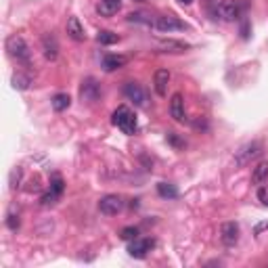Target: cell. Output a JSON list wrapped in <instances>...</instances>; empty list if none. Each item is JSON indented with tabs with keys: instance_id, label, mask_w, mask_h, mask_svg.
<instances>
[{
	"instance_id": "cell-1",
	"label": "cell",
	"mask_w": 268,
	"mask_h": 268,
	"mask_svg": "<svg viewBox=\"0 0 268 268\" xmlns=\"http://www.w3.org/2000/svg\"><path fill=\"white\" fill-rule=\"evenodd\" d=\"M6 53L17 63L27 65V67L32 65V53H29V46H27V42L23 40L21 36L13 34V36L6 38Z\"/></svg>"
},
{
	"instance_id": "cell-2",
	"label": "cell",
	"mask_w": 268,
	"mask_h": 268,
	"mask_svg": "<svg viewBox=\"0 0 268 268\" xmlns=\"http://www.w3.org/2000/svg\"><path fill=\"white\" fill-rule=\"evenodd\" d=\"M111 122H113L115 128H120L124 134H134V132L138 130L136 117H134V113H132L126 105H122V107H117V109H115L113 115H111Z\"/></svg>"
},
{
	"instance_id": "cell-3",
	"label": "cell",
	"mask_w": 268,
	"mask_h": 268,
	"mask_svg": "<svg viewBox=\"0 0 268 268\" xmlns=\"http://www.w3.org/2000/svg\"><path fill=\"white\" fill-rule=\"evenodd\" d=\"M262 151H264L262 143L260 141H252V143L243 145L239 151L235 153V162L239 164V166H247V164H252L254 160H258V157L262 155Z\"/></svg>"
},
{
	"instance_id": "cell-4",
	"label": "cell",
	"mask_w": 268,
	"mask_h": 268,
	"mask_svg": "<svg viewBox=\"0 0 268 268\" xmlns=\"http://www.w3.org/2000/svg\"><path fill=\"white\" fill-rule=\"evenodd\" d=\"M153 27L157 32L162 34H172V32H184L188 29V25L184 21H180L178 17H172V15H164V17H157L153 21Z\"/></svg>"
},
{
	"instance_id": "cell-5",
	"label": "cell",
	"mask_w": 268,
	"mask_h": 268,
	"mask_svg": "<svg viewBox=\"0 0 268 268\" xmlns=\"http://www.w3.org/2000/svg\"><path fill=\"white\" fill-rule=\"evenodd\" d=\"M245 11V6L239 2V0H222L218 4V15H220L222 21H237Z\"/></svg>"
},
{
	"instance_id": "cell-6",
	"label": "cell",
	"mask_w": 268,
	"mask_h": 268,
	"mask_svg": "<svg viewBox=\"0 0 268 268\" xmlns=\"http://www.w3.org/2000/svg\"><path fill=\"white\" fill-rule=\"evenodd\" d=\"M98 210L105 216H117L124 210V199L120 195H105L98 199Z\"/></svg>"
},
{
	"instance_id": "cell-7",
	"label": "cell",
	"mask_w": 268,
	"mask_h": 268,
	"mask_svg": "<svg viewBox=\"0 0 268 268\" xmlns=\"http://www.w3.org/2000/svg\"><path fill=\"white\" fill-rule=\"evenodd\" d=\"M124 96L128 98V101H132L136 107L147 105V92L138 82H126L124 84Z\"/></svg>"
},
{
	"instance_id": "cell-8",
	"label": "cell",
	"mask_w": 268,
	"mask_h": 268,
	"mask_svg": "<svg viewBox=\"0 0 268 268\" xmlns=\"http://www.w3.org/2000/svg\"><path fill=\"white\" fill-rule=\"evenodd\" d=\"M98 96H101V86L94 78H86L82 80V86H80V98L86 103H96Z\"/></svg>"
},
{
	"instance_id": "cell-9",
	"label": "cell",
	"mask_w": 268,
	"mask_h": 268,
	"mask_svg": "<svg viewBox=\"0 0 268 268\" xmlns=\"http://www.w3.org/2000/svg\"><path fill=\"white\" fill-rule=\"evenodd\" d=\"M153 239H141V237H136V239L130 241V245H128V254H130L132 258H136V260H141V258H145L149 252H151L153 247Z\"/></svg>"
},
{
	"instance_id": "cell-10",
	"label": "cell",
	"mask_w": 268,
	"mask_h": 268,
	"mask_svg": "<svg viewBox=\"0 0 268 268\" xmlns=\"http://www.w3.org/2000/svg\"><path fill=\"white\" fill-rule=\"evenodd\" d=\"M170 115L174 117L178 124L188 122L186 111H184V98H182L180 92H174V94H172V101H170Z\"/></svg>"
},
{
	"instance_id": "cell-11",
	"label": "cell",
	"mask_w": 268,
	"mask_h": 268,
	"mask_svg": "<svg viewBox=\"0 0 268 268\" xmlns=\"http://www.w3.org/2000/svg\"><path fill=\"white\" fill-rule=\"evenodd\" d=\"M220 239L226 247H233L239 241V224L237 222H224L220 226Z\"/></svg>"
},
{
	"instance_id": "cell-12",
	"label": "cell",
	"mask_w": 268,
	"mask_h": 268,
	"mask_svg": "<svg viewBox=\"0 0 268 268\" xmlns=\"http://www.w3.org/2000/svg\"><path fill=\"white\" fill-rule=\"evenodd\" d=\"M42 55L48 59V61H55V59L59 57V42L53 34L42 36Z\"/></svg>"
},
{
	"instance_id": "cell-13",
	"label": "cell",
	"mask_w": 268,
	"mask_h": 268,
	"mask_svg": "<svg viewBox=\"0 0 268 268\" xmlns=\"http://www.w3.org/2000/svg\"><path fill=\"white\" fill-rule=\"evenodd\" d=\"M65 29H67V36L72 38V40H76V42H84V38H86V34H84V25L80 23V19H78V17H69Z\"/></svg>"
},
{
	"instance_id": "cell-14",
	"label": "cell",
	"mask_w": 268,
	"mask_h": 268,
	"mask_svg": "<svg viewBox=\"0 0 268 268\" xmlns=\"http://www.w3.org/2000/svg\"><path fill=\"white\" fill-rule=\"evenodd\" d=\"M168 84H170V72L168 69H157L153 76V88L160 96L168 94Z\"/></svg>"
},
{
	"instance_id": "cell-15",
	"label": "cell",
	"mask_w": 268,
	"mask_h": 268,
	"mask_svg": "<svg viewBox=\"0 0 268 268\" xmlns=\"http://www.w3.org/2000/svg\"><path fill=\"white\" fill-rule=\"evenodd\" d=\"M120 6H122L120 0H101V2L96 4V13L101 17H113L120 11Z\"/></svg>"
},
{
	"instance_id": "cell-16",
	"label": "cell",
	"mask_w": 268,
	"mask_h": 268,
	"mask_svg": "<svg viewBox=\"0 0 268 268\" xmlns=\"http://www.w3.org/2000/svg\"><path fill=\"white\" fill-rule=\"evenodd\" d=\"M128 63V59L124 55H105L103 57V69L105 72H115V69H120Z\"/></svg>"
},
{
	"instance_id": "cell-17",
	"label": "cell",
	"mask_w": 268,
	"mask_h": 268,
	"mask_svg": "<svg viewBox=\"0 0 268 268\" xmlns=\"http://www.w3.org/2000/svg\"><path fill=\"white\" fill-rule=\"evenodd\" d=\"M51 105L57 113L65 111V109H69V105H72V96H69L67 92H57L53 98H51Z\"/></svg>"
},
{
	"instance_id": "cell-18",
	"label": "cell",
	"mask_w": 268,
	"mask_h": 268,
	"mask_svg": "<svg viewBox=\"0 0 268 268\" xmlns=\"http://www.w3.org/2000/svg\"><path fill=\"white\" fill-rule=\"evenodd\" d=\"M157 195H160L162 199H176V197H178V188L172 182H160V184H157Z\"/></svg>"
},
{
	"instance_id": "cell-19",
	"label": "cell",
	"mask_w": 268,
	"mask_h": 268,
	"mask_svg": "<svg viewBox=\"0 0 268 268\" xmlns=\"http://www.w3.org/2000/svg\"><path fill=\"white\" fill-rule=\"evenodd\" d=\"M252 180L256 184H262V182H268V162H260L256 168H254V172H252Z\"/></svg>"
},
{
	"instance_id": "cell-20",
	"label": "cell",
	"mask_w": 268,
	"mask_h": 268,
	"mask_svg": "<svg viewBox=\"0 0 268 268\" xmlns=\"http://www.w3.org/2000/svg\"><path fill=\"white\" fill-rule=\"evenodd\" d=\"M128 21H130V23H143V25H153L151 13H147V11H136V13H130V15H128Z\"/></svg>"
},
{
	"instance_id": "cell-21",
	"label": "cell",
	"mask_w": 268,
	"mask_h": 268,
	"mask_svg": "<svg viewBox=\"0 0 268 268\" xmlns=\"http://www.w3.org/2000/svg\"><path fill=\"white\" fill-rule=\"evenodd\" d=\"M96 40H98V44H103V46H111V44H115L117 40H120V36L109 32V29H101V32L96 34Z\"/></svg>"
},
{
	"instance_id": "cell-22",
	"label": "cell",
	"mask_w": 268,
	"mask_h": 268,
	"mask_svg": "<svg viewBox=\"0 0 268 268\" xmlns=\"http://www.w3.org/2000/svg\"><path fill=\"white\" fill-rule=\"evenodd\" d=\"M11 82H13L15 90H25V88H29V84H32V78L25 76V74H15Z\"/></svg>"
},
{
	"instance_id": "cell-23",
	"label": "cell",
	"mask_w": 268,
	"mask_h": 268,
	"mask_svg": "<svg viewBox=\"0 0 268 268\" xmlns=\"http://www.w3.org/2000/svg\"><path fill=\"white\" fill-rule=\"evenodd\" d=\"M51 191H53L57 197H61L63 191H65V182H63V178L59 176V174H55V176L51 178Z\"/></svg>"
},
{
	"instance_id": "cell-24",
	"label": "cell",
	"mask_w": 268,
	"mask_h": 268,
	"mask_svg": "<svg viewBox=\"0 0 268 268\" xmlns=\"http://www.w3.org/2000/svg\"><path fill=\"white\" fill-rule=\"evenodd\" d=\"M21 176H23V170L21 168H13V172H11V180H8V186H11V191H17L19 188V182H21Z\"/></svg>"
},
{
	"instance_id": "cell-25",
	"label": "cell",
	"mask_w": 268,
	"mask_h": 268,
	"mask_svg": "<svg viewBox=\"0 0 268 268\" xmlns=\"http://www.w3.org/2000/svg\"><path fill=\"white\" fill-rule=\"evenodd\" d=\"M6 226H8V231H19V226H21V220H19V214H15L13 210L6 214Z\"/></svg>"
},
{
	"instance_id": "cell-26",
	"label": "cell",
	"mask_w": 268,
	"mask_h": 268,
	"mask_svg": "<svg viewBox=\"0 0 268 268\" xmlns=\"http://www.w3.org/2000/svg\"><path fill=\"white\" fill-rule=\"evenodd\" d=\"M164 48H166V51L164 53H184L186 51V48H188V44H182V42H166L164 44Z\"/></svg>"
},
{
	"instance_id": "cell-27",
	"label": "cell",
	"mask_w": 268,
	"mask_h": 268,
	"mask_svg": "<svg viewBox=\"0 0 268 268\" xmlns=\"http://www.w3.org/2000/svg\"><path fill=\"white\" fill-rule=\"evenodd\" d=\"M120 237L124 241H132V239H136V237H138V228L136 226H126V228H122V231H120Z\"/></svg>"
},
{
	"instance_id": "cell-28",
	"label": "cell",
	"mask_w": 268,
	"mask_h": 268,
	"mask_svg": "<svg viewBox=\"0 0 268 268\" xmlns=\"http://www.w3.org/2000/svg\"><path fill=\"white\" fill-rule=\"evenodd\" d=\"M57 199H59V197H57L53 191H48V193H44V195L40 197V205H44V207L55 205V203H57Z\"/></svg>"
},
{
	"instance_id": "cell-29",
	"label": "cell",
	"mask_w": 268,
	"mask_h": 268,
	"mask_svg": "<svg viewBox=\"0 0 268 268\" xmlns=\"http://www.w3.org/2000/svg\"><path fill=\"white\" fill-rule=\"evenodd\" d=\"M168 141H170L174 147H178V149H180V147H184V141H180V138H178L174 132H168Z\"/></svg>"
},
{
	"instance_id": "cell-30",
	"label": "cell",
	"mask_w": 268,
	"mask_h": 268,
	"mask_svg": "<svg viewBox=\"0 0 268 268\" xmlns=\"http://www.w3.org/2000/svg\"><path fill=\"white\" fill-rule=\"evenodd\" d=\"M193 128H195V130H207V122H205V117H197V120L193 122Z\"/></svg>"
},
{
	"instance_id": "cell-31",
	"label": "cell",
	"mask_w": 268,
	"mask_h": 268,
	"mask_svg": "<svg viewBox=\"0 0 268 268\" xmlns=\"http://www.w3.org/2000/svg\"><path fill=\"white\" fill-rule=\"evenodd\" d=\"M258 199H260V201H262L264 205H268V191H266L264 186L260 188V191H258Z\"/></svg>"
},
{
	"instance_id": "cell-32",
	"label": "cell",
	"mask_w": 268,
	"mask_h": 268,
	"mask_svg": "<svg viewBox=\"0 0 268 268\" xmlns=\"http://www.w3.org/2000/svg\"><path fill=\"white\" fill-rule=\"evenodd\" d=\"M178 2H180V4H191L193 0H178Z\"/></svg>"
},
{
	"instance_id": "cell-33",
	"label": "cell",
	"mask_w": 268,
	"mask_h": 268,
	"mask_svg": "<svg viewBox=\"0 0 268 268\" xmlns=\"http://www.w3.org/2000/svg\"><path fill=\"white\" fill-rule=\"evenodd\" d=\"M134 2H147V0H134Z\"/></svg>"
}]
</instances>
